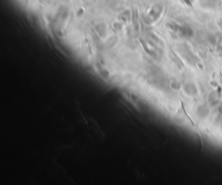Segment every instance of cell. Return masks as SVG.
<instances>
[{
	"label": "cell",
	"instance_id": "1",
	"mask_svg": "<svg viewBox=\"0 0 222 185\" xmlns=\"http://www.w3.org/2000/svg\"><path fill=\"white\" fill-rule=\"evenodd\" d=\"M188 6H189V7H193V4H192V3H191L190 0H182Z\"/></svg>",
	"mask_w": 222,
	"mask_h": 185
},
{
	"label": "cell",
	"instance_id": "2",
	"mask_svg": "<svg viewBox=\"0 0 222 185\" xmlns=\"http://www.w3.org/2000/svg\"><path fill=\"white\" fill-rule=\"evenodd\" d=\"M220 75H221V84H222V75H221V73H220Z\"/></svg>",
	"mask_w": 222,
	"mask_h": 185
}]
</instances>
